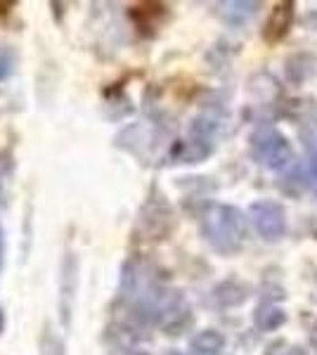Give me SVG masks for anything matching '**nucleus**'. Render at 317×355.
Wrapping results in <instances>:
<instances>
[{
    "label": "nucleus",
    "mask_w": 317,
    "mask_h": 355,
    "mask_svg": "<svg viewBox=\"0 0 317 355\" xmlns=\"http://www.w3.org/2000/svg\"><path fill=\"white\" fill-rule=\"evenodd\" d=\"M201 232L216 251L232 254L244 239V216L234 206L213 204L201 216Z\"/></svg>",
    "instance_id": "1"
},
{
    "label": "nucleus",
    "mask_w": 317,
    "mask_h": 355,
    "mask_svg": "<svg viewBox=\"0 0 317 355\" xmlns=\"http://www.w3.org/2000/svg\"><path fill=\"white\" fill-rule=\"evenodd\" d=\"M251 152L258 162L273 171L286 168L293 162V150L289 140L275 128H258L251 135Z\"/></svg>",
    "instance_id": "2"
},
{
    "label": "nucleus",
    "mask_w": 317,
    "mask_h": 355,
    "mask_svg": "<svg viewBox=\"0 0 317 355\" xmlns=\"http://www.w3.org/2000/svg\"><path fill=\"white\" fill-rule=\"evenodd\" d=\"M249 214L253 220V227L268 242H277L286 232V214L284 206L277 202H253L249 206Z\"/></svg>",
    "instance_id": "3"
},
{
    "label": "nucleus",
    "mask_w": 317,
    "mask_h": 355,
    "mask_svg": "<svg viewBox=\"0 0 317 355\" xmlns=\"http://www.w3.org/2000/svg\"><path fill=\"white\" fill-rule=\"evenodd\" d=\"M291 24H293V3L275 5V10L270 12L268 21L263 26V38L268 43H277L289 33Z\"/></svg>",
    "instance_id": "4"
},
{
    "label": "nucleus",
    "mask_w": 317,
    "mask_h": 355,
    "mask_svg": "<svg viewBox=\"0 0 317 355\" xmlns=\"http://www.w3.org/2000/svg\"><path fill=\"white\" fill-rule=\"evenodd\" d=\"M286 315L284 311L277 306V303H261L253 313V324H256L261 331H273L284 324Z\"/></svg>",
    "instance_id": "5"
},
{
    "label": "nucleus",
    "mask_w": 317,
    "mask_h": 355,
    "mask_svg": "<svg viewBox=\"0 0 317 355\" xmlns=\"http://www.w3.org/2000/svg\"><path fill=\"white\" fill-rule=\"evenodd\" d=\"M189 346H192V351H194V353H201V355H216V353H221V351H223L225 336L221 334V331H216V329H204V331H199V334L194 336Z\"/></svg>",
    "instance_id": "6"
},
{
    "label": "nucleus",
    "mask_w": 317,
    "mask_h": 355,
    "mask_svg": "<svg viewBox=\"0 0 317 355\" xmlns=\"http://www.w3.org/2000/svg\"><path fill=\"white\" fill-rule=\"evenodd\" d=\"M213 296H216V301L223 303V306H239V303L246 299V289L237 282H223L216 287Z\"/></svg>",
    "instance_id": "7"
},
{
    "label": "nucleus",
    "mask_w": 317,
    "mask_h": 355,
    "mask_svg": "<svg viewBox=\"0 0 317 355\" xmlns=\"http://www.w3.org/2000/svg\"><path fill=\"white\" fill-rule=\"evenodd\" d=\"M313 67H315V62L310 60V57L296 55V57H291V60L286 62V73H289L291 81L301 83V81H305V78L310 76V73H313Z\"/></svg>",
    "instance_id": "8"
},
{
    "label": "nucleus",
    "mask_w": 317,
    "mask_h": 355,
    "mask_svg": "<svg viewBox=\"0 0 317 355\" xmlns=\"http://www.w3.org/2000/svg\"><path fill=\"white\" fill-rule=\"evenodd\" d=\"M223 5L225 8H230V10H223V15H230L234 21L244 19V17L253 15L258 8H261V3H223Z\"/></svg>",
    "instance_id": "9"
},
{
    "label": "nucleus",
    "mask_w": 317,
    "mask_h": 355,
    "mask_svg": "<svg viewBox=\"0 0 317 355\" xmlns=\"http://www.w3.org/2000/svg\"><path fill=\"white\" fill-rule=\"evenodd\" d=\"M265 355H308V353H305V348L293 346V343H289L286 339H277L265 348Z\"/></svg>",
    "instance_id": "10"
},
{
    "label": "nucleus",
    "mask_w": 317,
    "mask_h": 355,
    "mask_svg": "<svg viewBox=\"0 0 317 355\" xmlns=\"http://www.w3.org/2000/svg\"><path fill=\"white\" fill-rule=\"evenodd\" d=\"M43 355H65V348H62L60 339L48 336V341H45V346H43Z\"/></svg>",
    "instance_id": "11"
},
{
    "label": "nucleus",
    "mask_w": 317,
    "mask_h": 355,
    "mask_svg": "<svg viewBox=\"0 0 317 355\" xmlns=\"http://www.w3.org/2000/svg\"><path fill=\"white\" fill-rule=\"evenodd\" d=\"M10 71H12V60H10L8 53H0V81L10 76Z\"/></svg>",
    "instance_id": "12"
},
{
    "label": "nucleus",
    "mask_w": 317,
    "mask_h": 355,
    "mask_svg": "<svg viewBox=\"0 0 317 355\" xmlns=\"http://www.w3.org/2000/svg\"><path fill=\"white\" fill-rule=\"evenodd\" d=\"M5 261V237H3V227H0V268H3Z\"/></svg>",
    "instance_id": "13"
},
{
    "label": "nucleus",
    "mask_w": 317,
    "mask_h": 355,
    "mask_svg": "<svg viewBox=\"0 0 317 355\" xmlns=\"http://www.w3.org/2000/svg\"><path fill=\"white\" fill-rule=\"evenodd\" d=\"M310 173L317 178V152L313 154V157H310Z\"/></svg>",
    "instance_id": "14"
},
{
    "label": "nucleus",
    "mask_w": 317,
    "mask_h": 355,
    "mask_svg": "<svg viewBox=\"0 0 317 355\" xmlns=\"http://www.w3.org/2000/svg\"><path fill=\"white\" fill-rule=\"evenodd\" d=\"M169 355H185V353H169Z\"/></svg>",
    "instance_id": "15"
}]
</instances>
